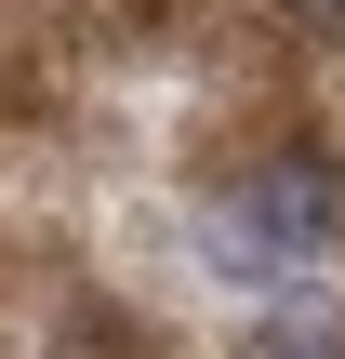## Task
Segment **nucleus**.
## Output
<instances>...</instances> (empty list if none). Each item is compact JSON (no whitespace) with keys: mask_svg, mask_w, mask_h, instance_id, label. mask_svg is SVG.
Returning a JSON list of instances; mask_svg holds the SVG:
<instances>
[{"mask_svg":"<svg viewBox=\"0 0 345 359\" xmlns=\"http://www.w3.org/2000/svg\"><path fill=\"white\" fill-rule=\"evenodd\" d=\"M293 13H306V27H332V13H345V0H293Z\"/></svg>","mask_w":345,"mask_h":359,"instance_id":"obj_3","label":"nucleus"},{"mask_svg":"<svg viewBox=\"0 0 345 359\" xmlns=\"http://www.w3.org/2000/svg\"><path fill=\"white\" fill-rule=\"evenodd\" d=\"M213 266L226 280H279V266H319V253H345V173L332 160H266L213 226Z\"/></svg>","mask_w":345,"mask_h":359,"instance_id":"obj_1","label":"nucleus"},{"mask_svg":"<svg viewBox=\"0 0 345 359\" xmlns=\"http://www.w3.org/2000/svg\"><path fill=\"white\" fill-rule=\"evenodd\" d=\"M266 359H345V333L332 320H293V333H266Z\"/></svg>","mask_w":345,"mask_h":359,"instance_id":"obj_2","label":"nucleus"}]
</instances>
